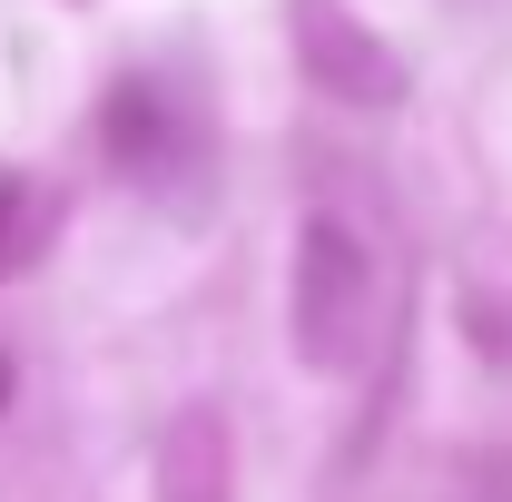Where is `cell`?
Returning <instances> with one entry per match:
<instances>
[{"label": "cell", "mask_w": 512, "mask_h": 502, "mask_svg": "<svg viewBox=\"0 0 512 502\" xmlns=\"http://www.w3.org/2000/svg\"><path fill=\"white\" fill-rule=\"evenodd\" d=\"M286 335L306 375H355L375 345V256L345 217H306L296 276H286Z\"/></svg>", "instance_id": "1"}, {"label": "cell", "mask_w": 512, "mask_h": 502, "mask_svg": "<svg viewBox=\"0 0 512 502\" xmlns=\"http://www.w3.org/2000/svg\"><path fill=\"white\" fill-rule=\"evenodd\" d=\"M286 40H296V60H306V79L325 99H345V109H394L404 99V60L345 0H286Z\"/></svg>", "instance_id": "2"}, {"label": "cell", "mask_w": 512, "mask_h": 502, "mask_svg": "<svg viewBox=\"0 0 512 502\" xmlns=\"http://www.w3.org/2000/svg\"><path fill=\"white\" fill-rule=\"evenodd\" d=\"M227 493H237L227 424H217L207 404H188V414L168 424V443H158V502H227Z\"/></svg>", "instance_id": "3"}, {"label": "cell", "mask_w": 512, "mask_h": 502, "mask_svg": "<svg viewBox=\"0 0 512 502\" xmlns=\"http://www.w3.org/2000/svg\"><path fill=\"white\" fill-rule=\"evenodd\" d=\"M109 158L119 168H158L168 158V109H158V89H109Z\"/></svg>", "instance_id": "4"}, {"label": "cell", "mask_w": 512, "mask_h": 502, "mask_svg": "<svg viewBox=\"0 0 512 502\" xmlns=\"http://www.w3.org/2000/svg\"><path fill=\"white\" fill-rule=\"evenodd\" d=\"M40 227H50V217H40V188H30V178H0V276L30 266Z\"/></svg>", "instance_id": "5"}, {"label": "cell", "mask_w": 512, "mask_h": 502, "mask_svg": "<svg viewBox=\"0 0 512 502\" xmlns=\"http://www.w3.org/2000/svg\"><path fill=\"white\" fill-rule=\"evenodd\" d=\"M0 404H10V355H0Z\"/></svg>", "instance_id": "6"}]
</instances>
